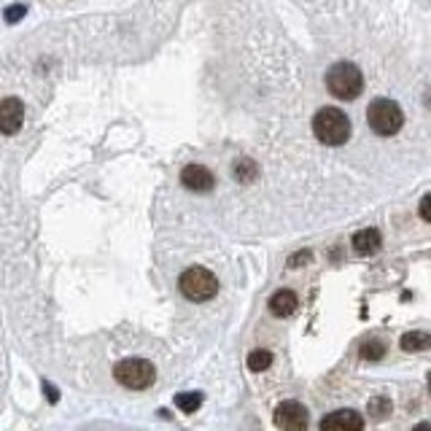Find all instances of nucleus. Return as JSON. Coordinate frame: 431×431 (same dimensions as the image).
I'll use <instances>...</instances> for the list:
<instances>
[{"instance_id":"obj_1","label":"nucleus","mask_w":431,"mask_h":431,"mask_svg":"<svg viewBox=\"0 0 431 431\" xmlns=\"http://www.w3.org/2000/svg\"><path fill=\"white\" fill-rule=\"evenodd\" d=\"M313 135L323 146H342L351 138V119L339 108H321L313 116Z\"/></svg>"},{"instance_id":"obj_2","label":"nucleus","mask_w":431,"mask_h":431,"mask_svg":"<svg viewBox=\"0 0 431 431\" xmlns=\"http://www.w3.org/2000/svg\"><path fill=\"white\" fill-rule=\"evenodd\" d=\"M326 87L339 100H356L364 89V76L354 62H337L326 70Z\"/></svg>"},{"instance_id":"obj_3","label":"nucleus","mask_w":431,"mask_h":431,"mask_svg":"<svg viewBox=\"0 0 431 431\" xmlns=\"http://www.w3.org/2000/svg\"><path fill=\"white\" fill-rule=\"evenodd\" d=\"M367 122H370L375 135L388 138V135H396L401 130L404 113H401L399 103H394V100H388V97H377V100H372L370 108H367Z\"/></svg>"},{"instance_id":"obj_4","label":"nucleus","mask_w":431,"mask_h":431,"mask_svg":"<svg viewBox=\"0 0 431 431\" xmlns=\"http://www.w3.org/2000/svg\"><path fill=\"white\" fill-rule=\"evenodd\" d=\"M178 289L192 302H208V299H213L216 294H218V280L205 267H189L178 277Z\"/></svg>"},{"instance_id":"obj_5","label":"nucleus","mask_w":431,"mask_h":431,"mask_svg":"<svg viewBox=\"0 0 431 431\" xmlns=\"http://www.w3.org/2000/svg\"><path fill=\"white\" fill-rule=\"evenodd\" d=\"M113 377L130 391H143L156 380V370L146 358H124L113 367Z\"/></svg>"},{"instance_id":"obj_6","label":"nucleus","mask_w":431,"mask_h":431,"mask_svg":"<svg viewBox=\"0 0 431 431\" xmlns=\"http://www.w3.org/2000/svg\"><path fill=\"white\" fill-rule=\"evenodd\" d=\"M275 426L280 431H308V410L294 399L280 401L275 407Z\"/></svg>"},{"instance_id":"obj_7","label":"nucleus","mask_w":431,"mask_h":431,"mask_svg":"<svg viewBox=\"0 0 431 431\" xmlns=\"http://www.w3.org/2000/svg\"><path fill=\"white\" fill-rule=\"evenodd\" d=\"M22 122H25V106L19 97H6L0 103V130L3 135H14L22 130Z\"/></svg>"},{"instance_id":"obj_8","label":"nucleus","mask_w":431,"mask_h":431,"mask_svg":"<svg viewBox=\"0 0 431 431\" xmlns=\"http://www.w3.org/2000/svg\"><path fill=\"white\" fill-rule=\"evenodd\" d=\"M364 418L356 410H335L321 420V431H361Z\"/></svg>"},{"instance_id":"obj_9","label":"nucleus","mask_w":431,"mask_h":431,"mask_svg":"<svg viewBox=\"0 0 431 431\" xmlns=\"http://www.w3.org/2000/svg\"><path fill=\"white\" fill-rule=\"evenodd\" d=\"M181 184L192 192H211L213 189V173L202 165H186L181 173Z\"/></svg>"},{"instance_id":"obj_10","label":"nucleus","mask_w":431,"mask_h":431,"mask_svg":"<svg viewBox=\"0 0 431 431\" xmlns=\"http://www.w3.org/2000/svg\"><path fill=\"white\" fill-rule=\"evenodd\" d=\"M354 251L358 254V256H372V254H377L380 251V246H383V237H380V232L377 230H361L354 235Z\"/></svg>"},{"instance_id":"obj_11","label":"nucleus","mask_w":431,"mask_h":431,"mask_svg":"<svg viewBox=\"0 0 431 431\" xmlns=\"http://www.w3.org/2000/svg\"><path fill=\"white\" fill-rule=\"evenodd\" d=\"M296 308H299V299H296V294L289 292V289H280V292H275L273 294V299H270V313L277 316V318H289Z\"/></svg>"},{"instance_id":"obj_12","label":"nucleus","mask_w":431,"mask_h":431,"mask_svg":"<svg viewBox=\"0 0 431 431\" xmlns=\"http://www.w3.org/2000/svg\"><path fill=\"white\" fill-rule=\"evenodd\" d=\"M431 348V335L429 332H407L401 337V351L416 354V351H429Z\"/></svg>"},{"instance_id":"obj_13","label":"nucleus","mask_w":431,"mask_h":431,"mask_svg":"<svg viewBox=\"0 0 431 431\" xmlns=\"http://www.w3.org/2000/svg\"><path fill=\"white\" fill-rule=\"evenodd\" d=\"M200 404H202L200 391H181V394H175V407L181 413H194V410H200Z\"/></svg>"},{"instance_id":"obj_14","label":"nucleus","mask_w":431,"mask_h":431,"mask_svg":"<svg viewBox=\"0 0 431 431\" xmlns=\"http://www.w3.org/2000/svg\"><path fill=\"white\" fill-rule=\"evenodd\" d=\"M273 364V354L270 351H251L248 354V370L251 372H264Z\"/></svg>"},{"instance_id":"obj_15","label":"nucleus","mask_w":431,"mask_h":431,"mask_svg":"<svg viewBox=\"0 0 431 431\" xmlns=\"http://www.w3.org/2000/svg\"><path fill=\"white\" fill-rule=\"evenodd\" d=\"M235 178H240L243 184L254 181V178H256V165H254L251 159H237V162H235Z\"/></svg>"},{"instance_id":"obj_16","label":"nucleus","mask_w":431,"mask_h":431,"mask_svg":"<svg viewBox=\"0 0 431 431\" xmlns=\"http://www.w3.org/2000/svg\"><path fill=\"white\" fill-rule=\"evenodd\" d=\"M383 354L385 345L380 339H370V342L361 345V358H367V361H377V358H383Z\"/></svg>"},{"instance_id":"obj_17","label":"nucleus","mask_w":431,"mask_h":431,"mask_svg":"<svg viewBox=\"0 0 431 431\" xmlns=\"http://www.w3.org/2000/svg\"><path fill=\"white\" fill-rule=\"evenodd\" d=\"M391 413V399L388 396H375L370 401V416L372 418H385Z\"/></svg>"},{"instance_id":"obj_18","label":"nucleus","mask_w":431,"mask_h":431,"mask_svg":"<svg viewBox=\"0 0 431 431\" xmlns=\"http://www.w3.org/2000/svg\"><path fill=\"white\" fill-rule=\"evenodd\" d=\"M25 14H27V8H25V6H11V8H6V22H8V25H14L16 19H22Z\"/></svg>"},{"instance_id":"obj_19","label":"nucleus","mask_w":431,"mask_h":431,"mask_svg":"<svg viewBox=\"0 0 431 431\" xmlns=\"http://www.w3.org/2000/svg\"><path fill=\"white\" fill-rule=\"evenodd\" d=\"M418 213H420V218H423V221H431V194H426V197L420 200V205H418Z\"/></svg>"},{"instance_id":"obj_20","label":"nucleus","mask_w":431,"mask_h":431,"mask_svg":"<svg viewBox=\"0 0 431 431\" xmlns=\"http://www.w3.org/2000/svg\"><path fill=\"white\" fill-rule=\"evenodd\" d=\"M305 262H310V251H299V254H294L292 259H289L292 267H302Z\"/></svg>"},{"instance_id":"obj_21","label":"nucleus","mask_w":431,"mask_h":431,"mask_svg":"<svg viewBox=\"0 0 431 431\" xmlns=\"http://www.w3.org/2000/svg\"><path fill=\"white\" fill-rule=\"evenodd\" d=\"M44 388H46V396H49V401H57V399H60V394H57V388H54V385L44 383Z\"/></svg>"},{"instance_id":"obj_22","label":"nucleus","mask_w":431,"mask_h":431,"mask_svg":"<svg viewBox=\"0 0 431 431\" xmlns=\"http://www.w3.org/2000/svg\"><path fill=\"white\" fill-rule=\"evenodd\" d=\"M413 431H431V423H418Z\"/></svg>"},{"instance_id":"obj_23","label":"nucleus","mask_w":431,"mask_h":431,"mask_svg":"<svg viewBox=\"0 0 431 431\" xmlns=\"http://www.w3.org/2000/svg\"><path fill=\"white\" fill-rule=\"evenodd\" d=\"M429 388H431V375H429Z\"/></svg>"}]
</instances>
